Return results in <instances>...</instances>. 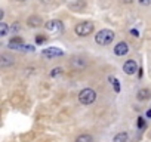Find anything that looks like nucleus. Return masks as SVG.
<instances>
[{
	"instance_id": "obj_17",
	"label": "nucleus",
	"mask_w": 151,
	"mask_h": 142,
	"mask_svg": "<svg viewBox=\"0 0 151 142\" xmlns=\"http://www.w3.org/2000/svg\"><path fill=\"white\" fill-rule=\"evenodd\" d=\"M61 73H62V70H61V68H53V70H52V73H50V76H52V77H56V76L61 74Z\"/></svg>"
},
{
	"instance_id": "obj_2",
	"label": "nucleus",
	"mask_w": 151,
	"mask_h": 142,
	"mask_svg": "<svg viewBox=\"0 0 151 142\" xmlns=\"http://www.w3.org/2000/svg\"><path fill=\"white\" fill-rule=\"evenodd\" d=\"M95 99H96V93H95V90H92V89H83V90L79 93V101H80V104H83V105H91V104L95 102Z\"/></svg>"
},
{
	"instance_id": "obj_21",
	"label": "nucleus",
	"mask_w": 151,
	"mask_h": 142,
	"mask_svg": "<svg viewBox=\"0 0 151 142\" xmlns=\"http://www.w3.org/2000/svg\"><path fill=\"white\" fill-rule=\"evenodd\" d=\"M17 30H19V25H18V22H15V25H14V27H11V31H17Z\"/></svg>"
},
{
	"instance_id": "obj_13",
	"label": "nucleus",
	"mask_w": 151,
	"mask_h": 142,
	"mask_svg": "<svg viewBox=\"0 0 151 142\" xmlns=\"http://www.w3.org/2000/svg\"><path fill=\"white\" fill-rule=\"evenodd\" d=\"M6 34H8V25L5 22H0V36L5 37Z\"/></svg>"
},
{
	"instance_id": "obj_14",
	"label": "nucleus",
	"mask_w": 151,
	"mask_h": 142,
	"mask_svg": "<svg viewBox=\"0 0 151 142\" xmlns=\"http://www.w3.org/2000/svg\"><path fill=\"white\" fill-rule=\"evenodd\" d=\"M9 64H12V59H9L6 55H2V61H0V65H2V67H6V65H9Z\"/></svg>"
},
{
	"instance_id": "obj_22",
	"label": "nucleus",
	"mask_w": 151,
	"mask_h": 142,
	"mask_svg": "<svg viewBox=\"0 0 151 142\" xmlns=\"http://www.w3.org/2000/svg\"><path fill=\"white\" fill-rule=\"evenodd\" d=\"M132 34H133L135 37H138V31H136V30H132Z\"/></svg>"
},
{
	"instance_id": "obj_8",
	"label": "nucleus",
	"mask_w": 151,
	"mask_h": 142,
	"mask_svg": "<svg viewBox=\"0 0 151 142\" xmlns=\"http://www.w3.org/2000/svg\"><path fill=\"white\" fill-rule=\"evenodd\" d=\"M9 46H11L12 49H21V47H24V44H22V39H19V37H14V39L9 42Z\"/></svg>"
},
{
	"instance_id": "obj_12",
	"label": "nucleus",
	"mask_w": 151,
	"mask_h": 142,
	"mask_svg": "<svg viewBox=\"0 0 151 142\" xmlns=\"http://www.w3.org/2000/svg\"><path fill=\"white\" fill-rule=\"evenodd\" d=\"M114 142H127V133L122 132V133L116 135L114 136Z\"/></svg>"
},
{
	"instance_id": "obj_6",
	"label": "nucleus",
	"mask_w": 151,
	"mask_h": 142,
	"mask_svg": "<svg viewBox=\"0 0 151 142\" xmlns=\"http://www.w3.org/2000/svg\"><path fill=\"white\" fill-rule=\"evenodd\" d=\"M127 50H129V47H127V43H124V42L117 43L116 47H114V53H116L117 56H123V55H126Z\"/></svg>"
},
{
	"instance_id": "obj_4",
	"label": "nucleus",
	"mask_w": 151,
	"mask_h": 142,
	"mask_svg": "<svg viewBox=\"0 0 151 142\" xmlns=\"http://www.w3.org/2000/svg\"><path fill=\"white\" fill-rule=\"evenodd\" d=\"M43 56H46V58H56V56H62L64 55V52L59 49V47H47V49H45L43 52Z\"/></svg>"
},
{
	"instance_id": "obj_10",
	"label": "nucleus",
	"mask_w": 151,
	"mask_h": 142,
	"mask_svg": "<svg viewBox=\"0 0 151 142\" xmlns=\"http://www.w3.org/2000/svg\"><path fill=\"white\" fill-rule=\"evenodd\" d=\"M150 96H151V92L148 89H141L138 92V99L139 101H147V99H150Z\"/></svg>"
},
{
	"instance_id": "obj_3",
	"label": "nucleus",
	"mask_w": 151,
	"mask_h": 142,
	"mask_svg": "<svg viewBox=\"0 0 151 142\" xmlns=\"http://www.w3.org/2000/svg\"><path fill=\"white\" fill-rule=\"evenodd\" d=\"M92 31H93V24L89 22V21H83V22L76 25V33H77V36L85 37V36H89Z\"/></svg>"
},
{
	"instance_id": "obj_24",
	"label": "nucleus",
	"mask_w": 151,
	"mask_h": 142,
	"mask_svg": "<svg viewBox=\"0 0 151 142\" xmlns=\"http://www.w3.org/2000/svg\"><path fill=\"white\" fill-rule=\"evenodd\" d=\"M122 2H123V3H130L132 0H122Z\"/></svg>"
},
{
	"instance_id": "obj_5",
	"label": "nucleus",
	"mask_w": 151,
	"mask_h": 142,
	"mask_svg": "<svg viewBox=\"0 0 151 142\" xmlns=\"http://www.w3.org/2000/svg\"><path fill=\"white\" fill-rule=\"evenodd\" d=\"M123 71L126 74H135L136 71H138V65H136V62L135 61H132V59H129V61H126L124 62V65H123Z\"/></svg>"
},
{
	"instance_id": "obj_23",
	"label": "nucleus",
	"mask_w": 151,
	"mask_h": 142,
	"mask_svg": "<svg viewBox=\"0 0 151 142\" xmlns=\"http://www.w3.org/2000/svg\"><path fill=\"white\" fill-rule=\"evenodd\" d=\"M147 117H151V110H148V111H147Z\"/></svg>"
},
{
	"instance_id": "obj_16",
	"label": "nucleus",
	"mask_w": 151,
	"mask_h": 142,
	"mask_svg": "<svg viewBox=\"0 0 151 142\" xmlns=\"http://www.w3.org/2000/svg\"><path fill=\"white\" fill-rule=\"evenodd\" d=\"M110 82L113 83L114 90H116V92H120V83H119V80H117V79H114V77H110Z\"/></svg>"
},
{
	"instance_id": "obj_11",
	"label": "nucleus",
	"mask_w": 151,
	"mask_h": 142,
	"mask_svg": "<svg viewBox=\"0 0 151 142\" xmlns=\"http://www.w3.org/2000/svg\"><path fill=\"white\" fill-rule=\"evenodd\" d=\"M76 142H93V139H92V136H91V135H86V133H83V135L77 136Z\"/></svg>"
},
{
	"instance_id": "obj_19",
	"label": "nucleus",
	"mask_w": 151,
	"mask_h": 142,
	"mask_svg": "<svg viewBox=\"0 0 151 142\" xmlns=\"http://www.w3.org/2000/svg\"><path fill=\"white\" fill-rule=\"evenodd\" d=\"M45 40H46V37H43V36H37V37H36V42H37V43H43Z\"/></svg>"
},
{
	"instance_id": "obj_15",
	"label": "nucleus",
	"mask_w": 151,
	"mask_h": 142,
	"mask_svg": "<svg viewBox=\"0 0 151 142\" xmlns=\"http://www.w3.org/2000/svg\"><path fill=\"white\" fill-rule=\"evenodd\" d=\"M70 8H71L73 11H80V9L85 8V2H83V0H79V5H77V6H76V5H70Z\"/></svg>"
},
{
	"instance_id": "obj_9",
	"label": "nucleus",
	"mask_w": 151,
	"mask_h": 142,
	"mask_svg": "<svg viewBox=\"0 0 151 142\" xmlns=\"http://www.w3.org/2000/svg\"><path fill=\"white\" fill-rule=\"evenodd\" d=\"M27 24L30 27H40L42 25V18L40 16H31V18H28Z\"/></svg>"
},
{
	"instance_id": "obj_7",
	"label": "nucleus",
	"mask_w": 151,
	"mask_h": 142,
	"mask_svg": "<svg viewBox=\"0 0 151 142\" xmlns=\"http://www.w3.org/2000/svg\"><path fill=\"white\" fill-rule=\"evenodd\" d=\"M46 28L49 31H61L62 30V22L61 21H56V19L49 21V22H46Z\"/></svg>"
},
{
	"instance_id": "obj_20",
	"label": "nucleus",
	"mask_w": 151,
	"mask_h": 142,
	"mask_svg": "<svg viewBox=\"0 0 151 142\" xmlns=\"http://www.w3.org/2000/svg\"><path fill=\"white\" fill-rule=\"evenodd\" d=\"M139 3L144 6H148V5H151V0H139Z\"/></svg>"
},
{
	"instance_id": "obj_25",
	"label": "nucleus",
	"mask_w": 151,
	"mask_h": 142,
	"mask_svg": "<svg viewBox=\"0 0 151 142\" xmlns=\"http://www.w3.org/2000/svg\"><path fill=\"white\" fill-rule=\"evenodd\" d=\"M19 2H24V0H19Z\"/></svg>"
},
{
	"instance_id": "obj_1",
	"label": "nucleus",
	"mask_w": 151,
	"mask_h": 142,
	"mask_svg": "<svg viewBox=\"0 0 151 142\" xmlns=\"http://www.w3.org/2000/svg\"><path fill=\"white\" fill-rule=\"evenodd\" d=\"M95 40H96L98 44L107 46V44H110V43L114 40V31H111V30H108V28H104V30L98 31V34L95 36Z\"/></svg>"
},
{
	"instance_id": "obj_18",
	"label": "nucleus",
	"mask_w": 151,
	"mask_h": 142,
	"mask_svg": "<svg viewBox=\"0 0 151 142\" xmlns=\"http://www.w3.org/2000/svg\"><path fill=\"white\" fill-rule=\"evenodd\" d=\"M138 127H139V129L145 127V120H144L142 117H139V118H138Z\"/></svg>"
}]
</instances>
